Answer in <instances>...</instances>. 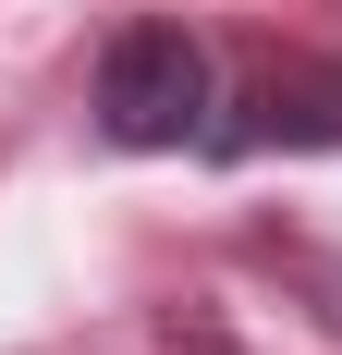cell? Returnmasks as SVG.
<instances>
[{"mask_svg": "<svg viewBox=\"0 0 342 355\" xmlns=\"http://www.w3.org/2000/svg\"><path fill=\"white\" fill-rule=\"evenodd\" d=\"M220 49H208L183 12H135V25L98 49V135L110 147H208V123H220Z\"/></svg>", "mask_w": 342, "mask_h": 355, "instance_id": "6da1fadb", "label": "cell"}, {"mask_svg": "<svg viewBox=\"0 0 342 355\" xmlns=\"http://www.w3.org/2000/svg\"><path fill=\"white\" fill-rule=\"evenodd\" d=\"M269 147H342V62L330 49H269L220 86L208 159H269Z\"/></svg>", "mask_w": 342, "mask_h": 355, "instance_id": "7a4b0ae2", "label": "cell"}, {"mask_svg": "<svg viewBox=\"0 0 342 355\" xmlns=\"http://www.w3.org/2000/svg\"><path fill=\"white\" fill-rule=\"evenodd\" d=\"M183 355H233V343H220V331H196V343H183Z\"/></svg>", "mask_w": 342, "mask_h": 355, "instance_id": "3957f363", "label": "cell"}]
</instances>
